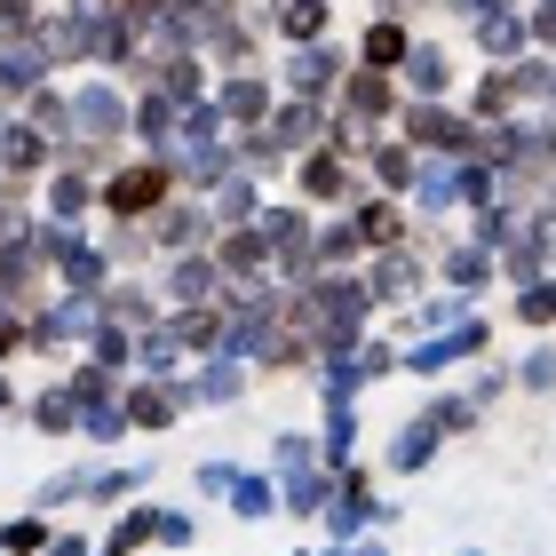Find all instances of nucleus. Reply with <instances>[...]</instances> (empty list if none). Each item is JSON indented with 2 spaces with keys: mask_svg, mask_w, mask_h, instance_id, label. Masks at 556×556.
I'll return each instance as SVG.
<instances>
[{
  "mask_svg": "<svg viewBox=\"0 0 556 556\" xmlns=\"http://www.w3.org/2000/svg\"><path fill=\"white\" fill-rule=\"evenodd\" d=\"M64 136L88 143V151H112L119 136H128V96H119L112 80H88L64 96Z\"/></svg>",
  "mask_w": 556,
  "mask_h": 556,
  "instance_id": "1",
  "label": "nucleus"
},
{
  "mask_svg": "<svg viewBox=\"0 0 556 556\" xmlns=\"http://www.w3.org/2000/svg\"><path fill=\"white\" fill-rule=\"evenodd\" d=\"M406 143H414V151H445V160H462V151H469V119L445 112V96H414V104H406Z\"/></svg>",
  "mask_w": 556,
  "mask_h": 556,
  "instance_id": "2",
  "label": "nucleus"
},
{
  "mask_svg": "<svg viewBox=\"0 0 556 556\" xmlns=\"http://www.w3.org/2000/svg\"><path fill=\"white\" fill-rule=\"evenodd\" d=\"M167 184H175V167L151 151L143 167H119V175H112L104 199H112V215H151V207H167Z\"/></svg>",
  "mask_w": 556,
  "mask_h": 556,
  "instance_id": "3",
  "label": "nucleus"
},
{
  "mask_svg": "<svg viewBox=\"0 0 556 556\" xmlns=\"http://www.w3.org/2000/svg\"><path fill=\"white\" fill-rule=\"evenodd\" d=\"M493 334H485V318H453L445 334H429V342H414L406 350V374H445V366H462V358H477Z\"/></svg>",
  "mask_w": 556,
  "mask_h": 556,
  "instance_id": "4",
  "label": "nucleus"
},
{
  "mask_svg": "<svg viewBox=\"0 0 556 556\" xmlns=\"http://www.w3.org/2000/svg\"><path fill=\"white\" fill-rule=\"evenodd\" d=\"M541 88H548V72H541V64H509V72H493V80L477 88V104H469V112H477V119H509L517 104H533Z\"/></svg>",
  "mask_w": 556,
  "mask_h": 556,
  "instance_id": "5",
  "label": "nucleus"
},
{
  "mask_svg": "<svg viewBox=\"0 0 556 556\" xmlns=\"http://www.w3.org/2000/svg\"><path fill=\"white\" fill-rule=\"evenodd\" d=\"M318 517H326V533H334V548H350V541H358V533H366L374 517H382V501L366 493V477H350V469H342V493L326 501Z\"/></svg>",
  "mask_w": 556,
  "mask_h": 556,
  "instance_id": "6",
  "label": "nucleus"
},
{
  "mask_svg": "<svg viewBox=\"0 0 556 556\" xmlns=\"http://www.w3.org/2000/svg\"><path fill=\"white\" fill-rule=\"evenodd\" d=\"M263 136L278 143V160H287V151H311V143L326 136V104H311V96H287V104L263 119Z\"/></svg>",
  "mask_w": 556,
  "mask_h": 556,
  "instance_id": "7",
  "label": "nucleus"
},
{
  "mask_svg": "<svg viewBox=\"0 0 556 556\" xmlns=\"http://www.w3.org/2000/svg\"><path fill=\"white\" fill-rule=\"evenodd\" d=\"M175 119H184V104H175L167 88H143V96H136V112H128V136H136L143 151H160V160H167V143H175Z\"/></svg>",
  "mask_w": 556,
  "mask_h": 556,
  "instance_id": "8",
  "label": "nucleus"
},
{
  "mask_svg": "<svg viewBox=\"0 0 556 556\" xmlns=\"http://www.w3.org/2000/svg\"><path fill=\"white\" fill-rule=\"evenodd\" d=\"M287 88H294V96H311V104H318L326 88H342V56H334L326 40H302L294 56H287Z\"/></svg>",
  "mask_w": 556,
  "mask_h": 556,
  "instance_id": "9",
  "label": "nucleus"
},
{
  "mask_svg": "<svg viewBox=\"0 0 556 556\" xmlns=\"http://www.w3.org/2000/svg\"><path fill=\"white\" fill-rule=\"evenodd\" d=\"M215 104H223L231 128H263V119H270V80H263V72H231V80L215 88Z\"/></svg>",
  "mask_w": 556,
  "mask_h": 556,
  "instance_id": "10",
  "label": "nucleus"
},
{
  "mask_svg": "<svg viewBox=\"0 0 556 556\" xmlns=\"http://www.w3.org/2000/svg\"><path fill=\"white\" fill-rule=\"evenodd\" d=\"M56 270H64V287H80V294H104V247H88V239L56 231Z\"/></svg>",
  "mask_w": 556,
  "mask_h": 556,
  "instance_id": "11",
  "label": "nucleus"
},
{
  "mask_svg": "<svg viewBox=\"0 0 556 556\" xmlns=\"http://www.w3.org/2000/svg\"><path fill=\"white\" fill-rule=\"evenodd\" d=\"M40 167H48V136L33 119H9L0 128V175H40Z\"/></svg>",
  "mask_w": 556,
  "mask_h": 556,
  "instance_id": "12",
  "label": "nucleus"
},
{
  "mask_svg": "<svg viewBox=\"0 0 556 556\" xmlns=\"http://www.w3.org/2000/svg\"><path fill=\"white\" fill-rule=\"evenodd\" d=\"M525 40H533V24H525L517 9H501V16H477V48H485L493 64H517V56H525Z\"/></svg>",
  "mask_w": 556,
  "mask_h": 556,
  "instance_id": "13",
  "label": "nucleus"
},
{
  "mask_svg": "<svg viewBox=\"0 0 556 556\" xmlns=\"http://www.w3.org/2000/svg\"><path fill=\"white\" fill-rule=\"evenodd\" d=\"M191 406V390H136L119 397V414H128V429H175V414Z\"/></svg>",
  "mask_w": 556,
  "mask_h": 556,
  "instance_id": "14",
  "label": "nucleus"
},
{
  "mask_svg": "<svg viewBox=\"0 0 556 556\" xmlns=\"http://www.w3.org/2000/svg\"><path fill=\"white\" fill-rule=\"evenodd\" d=\"M342 104H350V119H366V128H374V119H382V112L397 104V88L366 64V72H350V80H342Z\"/></svg>",
  "mask_w": 556,
  "mask_h": 556,
  "instance_id": "15",
  "label": "nucleus"
},
{
  "mask_svg": "<svg viewBox=\"0 0 556 556\" xmlns=\"http://www.w3.org/2000/svg\"><path fill=\"white\" fill-rule=\"evenodd\" d=\"M199 231H215V223H207V207H151V239H160V247H175V255H191V247H199Z\"/></svg>",
  "mask_w": 556,
  "mask_h": 556,
  "instance_id": "16",
  "label": "nucleus"
},
{
  "mask_svg": "<svg viewBox=\"0 0 556 556\" xmlns=\"http://www.w3.org/2000/svg\"><path fill=\"white\" fill-rule=\"evenodd\" d=\"M167 294H175V302H207V294H223V263H215V255H184V263L167 270Z\"/></svg>",
  "mask_w": 556,
  "mask_h": 556,
  "instance_id": "17",
  "label": "nucleus"
},
{
  "mask_svg": "<svg viewBox=\"0 0 556 556\" xmlns=\"http://www.w3.org/2000/svg\"><path fill=\"white\" fill-rule=\"evenodd\" d=\"M88 199H96V175L88 167H56V175H48V215H56V223L88 215Z\"/></svg>",
  "mask_w": 556,
  "mask_h": 556,
  "instance_id": "18",
  "label": "nucleus"
},
{
  "mask_svg": "<svg viewBox=\"0 0 556 556\" xmlns=\"http://www.w3.org/2000/svg\"><path fill=\"white\" fill-rule=\"evenodd\" d=\"M366 287H374V302H406V294L421 287V263H414V255H397V247H382V263H374Z\"/></svg>",
  "mask_w": 556,
  "mask_h": 556,
  "instance_id": "19",
  "label": "nucleus"
},
{
  "mask_svg": "<svg viewBox=\"0 0 556 556\" xmlns=\"http://www.w3.org/2000/svg\"><path fill=\"white\" fill-rule=\"evenodd\" d=\"M445 80H453L445 48H438V40H414V48H406V88H414V96H445Z\"/></svg>",
  "mask_w": 556,
  "mask_h": 556,
  "instance_id": "20",
  "label": "nucleus"
},
{
  "mask_svg": "<svg viewBox=\"0 0 556 556\" xmlns=\"http://www.w3.org/2000/svg\"><path fill=\"white\" fill-rule=\"evenodd\" d=\"M302 199H350L342 151H311V160H302Z\"/></svg>",
  "mask_w": 556,
  "mask_h": 556,
  "instance_id": "21",
  "label": "nucleus"
},
{
  "mask_svg": "<svg viewBox=\"0 0 556 556\" xmlns=\"http://www.w3.org/2000/svg\"><path fill=\"white\" fill-rule=\"evenodd\" d=\"M438 438H445V429L429 421V414H421V421H406V429L390 438V469H397V477H406V469H421L429 453H438Z\"/></svg>",
  "mask_w": 556,
  "mask_h": 556,
  "instance_id": "22",
  "label": "nucleus"
},
{
  "mask_svg": "<svg viewBox=\"0 0 556 556\" xmlns=\"http://www.w3.org/2000/svg\"><path fill=\"white\" fill-rule=\"evenodd\" d=\"M239 390H247V374L231 350H215V366H199V382H191V397H207V406H231Z\"/></svg>",
  "mask_w": 556,
  "mask_h": 556,
  "instance_id": "23",
  "label": "nucleus"
},
{
  "mask_svg": "<svg viewBox=\"0 0 556 556\" xmlns=\"http://www.w3.org/2000/svg\"><path fill=\"white\" fill-rule=\"evenodd\" d=\"M278 40H287V48L326 40V0H278Z\"/></svg>",
  "mask_w": 556,
  "mask_h": 556,
  "instance_id": "24",
  "label": "nucleus"
},
{
  "mask_svg": "<svg viewBox=\"0 0 556 556\" xmlns=\"http://www.w3.org/2000/svg\"><path fill=\"white\" fill-rule=\"evenodd\" d=\"M33 429H48V438H64V429H80V390H40L33 397Z\"/></svg>",
  "mask_w": 556,
  "mask_h": 556,
  "instance_id": "25",
  "label": "nucleus"
},
{
  "mask_svg": "<svg viewBox=\"0 0 556 556\" xmlns=\"http://www.w3.org/2000/svg\"><path fill=\"white\" fill-rule=\"evenodd\" d=\"M445 278H453V294H477V287H485V278H493V247H453V255H445Z\"/></svg>",
  "mask_w": 556,
  "mask_h": 556,
  "instance_id": "26",
  "label": "nucleus"
},
{
  "mask_svg": "<svg viewBox=\"0 0 556 556\" xmlns=\"http://www.w3.org/2000/svg\"><path fill=\"white\" fill-rule=\"evenodd\" d=\"M406 48H414V33H406L397 16H382V24L366 33V64H374V72H390V64H406Z\"/></svg>",
  "mask_w": 556,
  "mask_h": 556,
  "instance_id": "27",
  "label": "nucleus"
},
{
  "mask_svg": "<svg viewBox=\"0 0 556 556\" xmlns=\"http://www.w3.org/2000/svg\"><path fill=\"white\" fill-rule=\"evenodd\" d=\"M326 501H334V477H326V469H302V477H287V509H294V517H318Z\"/></svg>",
  "mask_w": 556,
  "mask_h": 556,
  "instance_id": "28",
  "label": "nucleus"
},
{
  "mask_svg": "<svg viewBox=\"0 0 556 556\" xmlns=\"http://www.w3.org/2000/svg\"><path fill=\"white\" fill-rule=\"evenodd\" d=\"M374 175H382V191H414V175H421L414 143H382L374 151Z\"/></svg>",
  "mask_w": 556,
  "mask_h": 556,
  "instance_id": "29",
  "label": "nucleus"
},
{
  "mask_svg": "<svg viewBox=\"0 0 556 556\" xmlns=\"http://www.w3.org/2000/svg\"><path fill=\"white\" fill-rule=\"evenodd\" d=\"M231 509H239L247 525H263V517L278 509V493H270V477H255V469H239V485H231Z\"/></svg>",
  "mask_w": 556,
  "mask_h": 556,
  "instance_id": "30",
  "label": "nucleus"
},
{
  "mask_svg": "<svg viewBox=\"0 0 556 556\" xmlns=\"http://www.w3.org/2000/svg\"><path fill=\"white\" fill-rule=\"evenodd\" d=\"M40 548H48V509L16 517V525H0V556H40Z\"/></svg>",
  "mask_w": 556,
  "mask_h": 556,
  "instance_id": "31",
  "label": "nucleus"
},
{
  "mask_svg": "<svg viewBox=\"0 0 556 556\" xmlns=\"http://www.w3.org/2000/svg\"><path fill=\"white\" fill-rule=\"evenodd\" d=\"M350 445H358V414H350V406H326V438H318V453H326V462H350Z\"/></svg>",
  "mask_w": 556,
  "mask_h": 556,
  "instance_id": "32",
  "label": "nucleus"
},
{
  "mask_svg": "<svg viewBox=\"0 0 556 556\" xmlns=\"http://www.w3.org/2000/svg\"><path fill=\"white\" fill-rule=\"evenodd\" d=\"M406 199H414V207H453V199H462V191H453V160L445 167H421Z\"/></svg>",
  "mask_w": 556,
  "mask_h": 556,
  "instance_id": "33",
  "label": "nucleus"
},
{
  "mask_svg": "<svg viewBox=\"0 0 556 556\" xmlns=\"http://www.w3.org/2000/svg\"><path fill=\"white\" fill-rule=\"evenodd\" d=\"M136 485H151L143 469H104V477H88V501H128Z\"/></svg>",
  "mask_w": 556,
  "mask_h": 556,
  "instance_id": "34",
  "label": "nucleus"
},
{
  "mask_svg": "<svg viewBox=\"0 0 556 556\" xmlns=\"http://www.w3.org/2000/svg\"><path fill=\"white\" fill-rule=\"evenodd\" d=\"M517 318H525V326H548V318H556V287H548V278H533V287L517 294Z\"/></svg>",
  "mask_w": 556,
  "mask_h": 556,
  "instance_id": "35",
  "label": "nucleus"
},
{
  "mask_svg": "<svg viewBox=\"0 0 556 556\" xmlns=\"http://www.w3.org/2000/svg\"><path fill=\"white\" fill-rule=\"evenodd\" d=\"M80 493H88V469H64V477H48V485H40L33 509H64V501H80Z\"/></svg>",
  "mask_w": 556,
  "mask_h": 556,
  "instance_id": "36",
  "label": "nucleus"
},
{
  "mask_svg": "<svg viewBox=\"0 0 556 556\" xmlns=\"http://www.w3.org/2000/svg\"><path fill=\"white\" fill-rule=\"evenodd\" d=\"M151 541H167V548H191V517H184V509H151Z\"/></svg>",
  "mask_w": 556,
  "mask_h": 556,
  "instance_id": "37",
  "label": "nucleus"
},
{
  "mask_svg": "<svg viewBox=\"0 0 556 556\" xmlns=\"http://www.w3.org/2000/svg\"><path fill=\"white\" fill-rule=\"evenodd\" d=\"M287 477H302V469H318V453H311V438H278V453H270Z\"/></svg>",
  "mask_w": 556,
  "mask_h": 556,
  "instance_id": "38",
  "label": "nucleus"
},
{
  "mask_svg": "<svg viewBox=\"0 0 556 556\" xmlns=\"http://www.w3.org/2000/svg\"><path fill=\"white\" fill-rule=\"evenodd\" d=\"M231 485H239V462H199V493H223V501H231Z\"/></svg>",
  "mask_w": 556,
  "mask_h": 556,
  "instance_id": "39",
  "label": "nucleus"
},
{
  "mask_svg": "<svg viewBox=\"0 0 556 556\" xmlns=\"http://www.w3.org/2000/svg\"><path fill=\"white\" fill-rule=\"evenodd\" d=\"M525 390H556V350H533V358H525Z\"/></svg>",
  "mask_w": 556,
  "mask_h": 556,
  "instance_id": "40",
  "label": "nucleus"
},
{
  "mask_svg": "<svg viewBox=\"0 0 556 556\" xmlns=\"http://www.w3.org/2000/svg\"><path fill=\"white\" fill-rule=\"evenodd\" d=\"M525 24H533V40H556V0H533V9H525Z\"/></svg>",
  "mask_w": 556,
  "mask_h": 556,
  "instance_id": "41",
  "label": "nucleus"
},
{
  "mask_svg": "<svg viewBox=\"0 0 556 556\" xmlns=\"http://www.w3.org/2000/svg\"><path fill=\"white\" fill-rule=\"evenodd\" d=\"M40 556H88V533H48Z\"/></svg>",
  "mask_w": 556,
  "mask_h": 556,
  "instance_id": "42",
  "label": "nucleus"
},
{
  "mask_svg": "<svg viewBox=\"0 0 556 556\" xmlns=\"http://www.w3.org/2000/svg\"><path fill=\"white\" fill-rule=\"evenodd\" d=\"M501 9H509V0H462V16L477 24V16H501Z\"/></svg>",
  "mask_w": 556,
  "mask_h": 556,
  "instance_id": "43",
  "label": "nucleus"
},
{
  "mask_svg": "<svg viewBox=\"0 0 556 556\" xmlns=\"http://www.w3.org/2000/svg\"><path fill=\"white\" fill-rule=\"evenodd\" d=\"M350 556H390V548H374V541H366V533H358V541H350Z\"/></svg>",
  "mask_w": 556,
  "mask_h": 556,
  "instance_id": "44",
  "label": "nucleus"
},
{
  "mask_svg": "<svg viewBox=\"0 0 556 556\" xmlns=\"http://www.w3.org/2000/svg\"><path fill=\"white\" fill-rule=\"evenodd\" d=\"M334 556H342V548H334Z\"/></svg>",
  "mask_w": 556,
  "mask_h": 556,
  "instance_id": "45",
  "label": "nucleus"
}]
</instances>
